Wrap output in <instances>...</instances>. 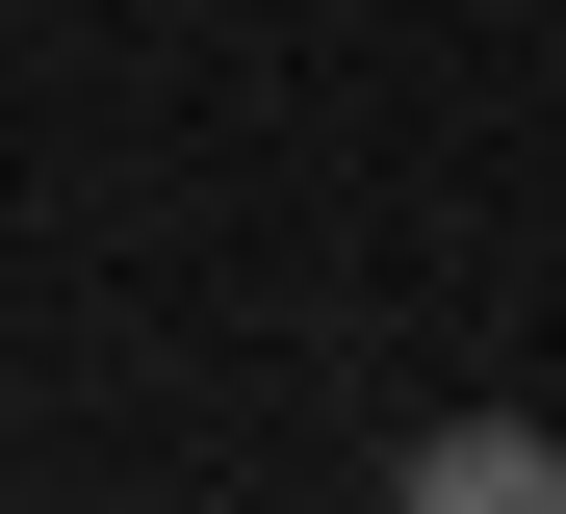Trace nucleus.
<instances>
[{"label":"nucleus","instance_id":"obj_1","mask_svg":"<svg viewBox=\"0 0 566 514\" xmlns=\"http://www.w3.org/2000/svg\"><path fill=\"white\" fill-rule=\"evenodd\" d=\"M541 489H566L541 411H438V438H412V514H541Z\"/></svg>","mask_w":566,"mask_h":514}]
</instances>
